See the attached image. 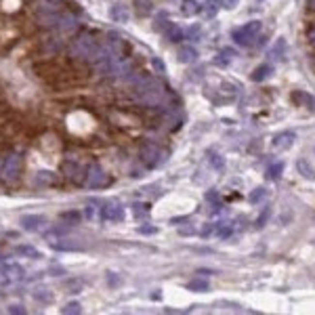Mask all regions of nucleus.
Instances as JSON below:
<instances>
[{
  "label": "nucleus",
  "mask_w": 315,
  "mask_h": 315,
  "mask_svg": "<svg viewBox=\"0 0 315 315\" xmlns=\"http://www.w3.org/2000/svg\"><path fill=\"white\" fill-rule=\"evenodd\" d=\"M34 69L42 80L48 82V84H67V82L74 80L72 69L63 67V65H59V63H38Z\"/></svg>",
  "instance_id": "1"
},
{
  "label": "nucleus",
  "mask_w": 315,
  "mask_h": 315,
  "mask_svg": "<svg viewBox=\"0 0 315 315\" xmlns=\"http://www.w3.org/2000/svg\"><path fill=\"white\" fill-rule=\"evenodd\" d=\"M135 91H137V99L141 101L143 105H160L162 101H164V88L160 82H156V80H147V78H143V80H139L137 84H135Z\"/></svg>",
  "instance_id": "2"
},
{
  "label": "nucleus",
  "mask_w": 315,
  "mask_h": 315,
  "mask_svg": "<svg viewBox=\"0 0 315 315\" xmlns=\"http://www.w3.org/2000/svg\"><path fill=\"white\" fill-rule=\"evenodd\" d=\"M97 47H99V44H97V40H94V36H93V34H88V32H82V34H78L72 42H69L67 55L72 57V59L88 61Z\"/></svg>",
  "instance_id": "3"
},
{
  "label": "nucleus",
  "mask_w": 315,
  "mask_h": 315,
  "mask_svg": "<svg viewBox=\"0 0 315 315\" xmlns=\"http://www.w3.org/2000/svg\"><path fill=\"white\" fill-rule=\"evenodd\" d=\"M23 173V158L19 154L6 156V160L0 166V183L4 187H15Z\"/></svg>",
  "instance_id": "4"
},
{
  "label": "nucleus",
  "mask_w": 315,
  "mask_h": 315,
  "mask_svg": "<svg viewBox=\"0 0 315 315\" xmlns=\"http://www.w3.org/2000/svg\"><path fill=\"white\" fill-rule=\"evenodd\" d=\"M261 28H263L261 21H248V23H244L242 28L233 30L231 38L239 44V47H252L254 40L258 38V34H261Z\"/></svg>",
  "instance_id": "5"
},
{
  "label": "nucleus",
  "mask_w": 315,
  "mask_h": 315,
  "mask_svg": "<svg viewBox=\"0 0 315 315\" xmlns=\"http://www.w3.org/2000/svg\"><path fill=\"white\" fill-rule=\"evenodd\" d=\"M139 158H141V162L145 164V166L154 168L162 160H166V154H164V151L158 147L156 143H143L141 149H139Z\"/></svg>",
  "instance_id": "6"
},
{
  "label": "nucleus",
  "mask_w": 315,
  "mask_h": 315,
  "mask_svg": "<svg viewBox=\"0 0 315 315\" xmlns=\"http://www.w3.org/2000/svg\"><path fill=\"white\" fill-rule=\"evenodd\" d=\"M107 183H110L107 173L101 166H97V164H93V166L88 168V173H86V185L93 187V189H101V187H105Z\"/></svg>",
  "instance_id": "7"
},
{
  "label": "nucleus",
  "mask_w": 315,
  "mask_h": 315,
  "mask_svg": "<svg viewBox=\"0 0 315 315\" xmlns=\"http://www.w3.org/2000/svg\"><path fill=\"white\" fill-rule=\"evenodd\" d=\"M61 173H63V176H65V179H69L72 183H76V185H78V183H82V166L78 162H74V160H63L61 162Z\"/></svg>",
  "instance_id": "8"
},
{
  "label": "nucleus",
  "mask_w": 315,
  "mask_h": 315,
  "mask_svg": "<svg viewBox=\"0 0 315 315\" xmlns=\"http://www.w3.org/2000/svg\"><path fill=\"white\" fill-rule=\"evenodd\" d=\"M101 217H103V220H107V223H120V220H124V208L120 204H113V202H110V204L103 206V212H101Z\"/></svg>",
  "instance_id": "9"
},
{
  "label": "nucleus",
  "mask_w": 315,
  "mask_h": 315,
  "mask_svg": "<svg viewBox=\"0 0 315 315\" xmlns=\"http://www.w3.org/2000/svg\"><path fill=\"white\" fill-rule=\"evenodd\" d=\"M160 30L164 32V38H166L168 42H181L183 36H185L179 25L173 23V21H170V19H166V17H164V25H160Z\"/></svg>",
  "instance_id": "10"
},
{
  "label": "nucleus",
  "mask_w": 315,
  "mask_h": 315,
  "mask_svg": "<svg viewBox=\"0 0 315 315\" xmlns=\"http://www.w3.org/2000/svg\"><path fill=\"white\" fill-rule=\"evenodd\" d=\"M19 223H21V229H25V231H38L47 223V219H44L42 214H25V217H21Z\"/></svg>",
  "instance_id": "11"
},
{
  "label": "nucleus",
  "mask_w": 315,
  "mask_h": 315,
  "mask_svg": "<svg viewBox=\"0 0 315 315\" xmlns=\"http://www.w3.org/2000/svg\"><path fill=\"white\" fill-rule=\"evenodd\" d=\"M294 139H296V135L292 130H284V132H280V135L273 137V147L286 151V149H290L294 145Z\"/></svg>",
  "instance_id": "12"
},
{
  "label": "nucleus",
  "mask_w": 315,
  "mask_h": 315,
  "mask_svg": "<svg viewBox=\"0 0 315 315\" xmlns=\"http://www.w3.org/2000/svg\"><path fill=\"white\" fill-rule=\"evenodd\" d=\"M110 17L116 23H126L130 19V11H128V6H124V4H113L110 9Z\"/></svg>",
  "instance_id": "13"
},
{
  "label": "nucleus",
  "mask_w": 315,
  "mask_h": 315,
  "mask_svg": "<svg viewBox=\"0 0 315 315\" xmlns=\"http://www.w3.org/2000/svg\"><path fill=\"white\" fill-rule=\"evenodd\" d=\"M57 28H59L63 34H69V32H74L76 28H78V23H76L74 15H69V13H61L59 21H57Z\"/></svg>",
  "instance_id": "14"
},
{
  "label": "nucleus",
  "mask_w": 315,
  "mask_h": 315,
  "mask_svg": "<svg viewBox=\"0 0 315 315\" xmlns=\"http://www.w3.org/2000/svg\"><path fill=\"white\" fill-rule=\"evenodd\" d=\"M296 170H299V174L302 179L307 181H315V170L311 168V164H309L305 158H300V160H296Z\"/></svg>",
  "instance_id": "15"
},
{
  "label": "nucleus",
  "mask_w": 315,
  "mask_h": 315,
  "mask_svg": "<svg viewBox=\"0 0 315 315\" xmlns=\"http://www.w3.org/2000/svg\"><path fill=\"white\" fill-rule=\"evenodd\" d=\"M202 6L198 4V0H181V15L183 17H193L198 15V11Z\"/></svg>",
  "instance_id": "16"
},
{
  "label": "nucleus",
  "mask_w": 315,
  "mask_h": 315,
  "mask_svg": "<svg viewBox=\"0 0 315 315\" xmlns=\"http://www.w3.org/2000/svg\"><path fill=\"white\" fill-rule=\"evenodd\" d=\"M132 9H135V13L139 17H147L151 11H154V2L151 0H135L132 2Z\"/></svg>",
  "instance_id": "17"
},
{
  "label": "nucleus",
  "mask_w": 315,
  "mask_h": 315,
  "mask_svg": "<svg viewBox=\"0 0 315 315\" xmlns=\"http://www.w3.org/2000/svg\"><path fill=\"white\" fill-rule=\"evenodd\" d=\"M195 59H198V50H195L193 47H181L179 48V61L181 63H193Z\"/></svg>",
  "instance_id": "18"
},
{
  "label": "nucleus",
  "mask_w": 315,
  "mask_h": 315,
  "mask_svg": "<svg viewBox=\"0 0 315 315\" xmlns=\"http://www.w3.org/2000/svg\"><path fill=\"white\" fill-rule=\"evenodd\" d=\"M233 50H229V48H225L223 53H219V55H214V65H219V67H227L231 63V59H233Z\"/></svg>",
  "instance_id": "19"
},
{
  "label": "nucleus",
  "mask_w": 315,
  "mask_h": 315,
  "mask_svg": "<svg viewBox=\"0 0 315 315\" xmlns=\"http://www.w3.org/2000/svg\"><path fill=\"white\" fill-rule=\"evenodd\" d=\"M271 65H267V63H263V65H258L256 69H254V74H252V80L254 82H263V80H267L269 76H271Z\"/></svg>",
  "instance_id": "20"
},
{
  "label": "nucleus",
  "mask_w": 315,
  "mask_h": 315,
  "mask_svg": "<svg viewBox=\"0 0 315 315\" xmlns=\"http://www.w3.org/2000/svg\"><path fill=\"white\" fill-rule=\"evenodd\" d=\"M15 254H21V256H28V258H40V252H38L34 246H28V244L17 246V248H15Z\"/></svg>",
  "instance_id": "21"
},
{
  "label": "nucleus",
  "mask_w": 315,
  "mask_h": 315,
  "mask_svg": "<svg viewBox=\"0 0 315 315\" xmlns=\"http://www.w3.org/2000/svg\"><path fill=\"white\" fill-rule=\"evenodd\" d=\"M32 296H34L36 300H40V302H53V299H55L48 288H36L34 292H32Z\"/></svg>",
  "instance_id": "22"
},
{
  "label": "nucleus",
  "mask_w": 315,
  "mask_h": 315,
  "mask_svg": "<svg viewBox=\"0 0 315 315\" xmlns=\"http://www.w3.org/2000/svg\"><path fill=\"white\" fill-rule=\"evenodd\" d=\"M61 223H65V225H76V223H80V219H82V214L78 210H67V212H61Z\"/></svg>",
  "instance_id": "23"
},
{
  "label": "nucleus",
  "mask_w": 315,
  "mask_h": 315,
  "mask_svg": "<svg viewBox=\"0 0 315 315\" xmlns=\"http://www.w3.org/2000/svg\"><path fill=\"white\" fill-rule=\"evenodd\" d=\"M63 288H65V292H80L82 288H84V282L80 280V277H74V280H67V282H63Z\"/></svg>",
  "instance_id": "24"
},
{
  "label": "nucleus",
  "mask_w": 315,
  "mask_h": 315,
  "mask_svg": "<svg viewBox=\"0 0 315 315\" xmlns=\"http://www.w3.org/2000/svg\"><path fill=\"white\" fill-rule=\"evenodd\" d=\"M36 181L40 183V185H55L57 176L50 173V170H40V173H38V176H36Z\"/></svg>",
  "instance_id": "25"
},
{
  "label": "nucleus",
  "mask_w": 315,
  "mask_h": 315,
  "mask_svg": "<svg viewBox=\"0 0 315 315\" xmlns=\"http://www.w3.org/2000/svg\"><path fill=\"white\" fill-rule=\"evenodd\" d=\"M55 250H80L78 242H72V239H63V242H53Z\"/></svg>",
  "instance_id": "26"
},
{
  "label": "nucleus",
  "mask_w": 315,
  "mask_h": 315,
  "mask_svg": "<svg viewBox=\"0 0 315 315\" xmlns=\"http://www.w3.org/2000/svg\"><path fill=\"white\" fill-rule=\"evenodd\" d=\"M4 273L9 275L11 280H21V277H23V269H21V265H6Z\"/></svg>",
  "instance_id": "27"
},
{
  "label": "nucleus",
  "mask_w": 315,
  "mask_h": 315,
  "mask_svg": "<svg viewBox=\"0 0 315 315\" xmlns=\"http://www.w3.org/2000/svg\"><path fill=\"white\" fill-rule=\"evenodd\" d=\"M61 313L63 315H80L82 313V305H80V302H76V300H72V302H67V305L61 309Z\"/></svg>",
  "instance_id": "28"
},
{
  "label": "nucleus",
  "mask_w": 315,
  "mask_h": 315,
  "mask_svg": "<svg viewBox=\"0 0 315 315\" xmlns=\"http://www.w3.org/2000/svg\"><path fill=\"white\" fill-rule=\"evenodd\" d=\"M284 173V164L282 162H275V164H271V166L267 168V176L269 179H277Z\"/></svg>",
  "instance_id": "29"
},
{
  "label": "nucleus",
  "mask_w": 315,
  "mask_h": 315,
  "mask_svg": "<svg viewBox=\"0 0 315 315\" xmlns=\"http://www.w3.org/2000/svg\"><path fill=\"white\" fill-rule=\"evenodd\" d=\"M284 50H286V40L282 38V40H277L275 47L271 48V57H273V59H280V57L284 55Z\"/></svg>",
  "instance_id": "30"
},
{
  "label": "nucleus",
  "mask_w": 315,
  "mask_h": 315,
  "mask_svg": "<svg viewBox=\"0 0 315 315\" xmlns=\"http://www.w3.org/2000/svg\"><path fill=\"white\" fill-rule=\"evenodd\" d=\"M132 214H135L137 219H143L149 214V204H135L132 206Z\"/></svg>",
  "instance_id": "31"
},
{
  "label": "nucleus",
  "mask_w": 315,
  "mask_h": 315,
  "mask_svg": "<svg viewBox=\"0 0 315 315\" xmlns=\"http://www.w3.org/2000/svg\"><path fill=\"white\" fill-rule=\"evenodd\" d=\"M208 160H210V164L217 170H223V166H225V162H223V158H220L219 154H214V151H208Z\"/></svg>",
  "instance_id": "32"
},
{
  "label": "nucleus",
  "mask_w": 315,
  "mask_h": 315,
  "mask_svg": "<svg viewBox=\"0 0 315 315\" xmlns=\"http://www.w3.org/2000/svg\"><path fill=\"white\" fill-rule=\"evenodd\" d=\"M292 101H302L305 105H313V97L311 94H307V93H302V91L292 93Z\"/></svg>",
  "instance_id": "33"
},
{
  "label": "nucleus",
  "mask_w": 315,
  "mask_h": 315,
  "mask_svg": "<svg viewBox=\"0 0 315 315\" xmlns=\"http://www.w3.org/2000/svg\"><path fill=\"white\" fill-rule=\"evenodd\" d=\"M263 195H265V189H263V187H256L254 191L248 195V202H250V204H256V202H261Z\"/></svg>",
  "instance_id": "34"
},
{
  "label": "nucleus",
  "mask_w": 315,
  "mask_h": 315,
  "mask_svg": "<svg viewBox=\"0 0 315 315\" xmlns=\"http://www.w3.org/2000/svg\"><path fill=\"white\" fill-rule=\"evenodd\" d=\"M189 288H191V290H200V292H204V290H208V282H191V284H189Z\"/></svg>",
  "instance_id": "35"
},
{
  "label": "nucleus",
  "mask_w": 315,
  "mask_h": 315,
  "mask_svg": "<svg viewBox=\"0 0 315 315\" xmlns=\"http://www.w3.org/2000/svg\"><path fill=\"white\" fill-rule=\"evenodd\" d=\"M219 2H220V6H223V9L231 11V9H236V6L239 4V0H219Z\"/></svg>",
  "instance_id": "36"
},
{
  "label": "nucleus",
  "mask_w": 315,
  "mask_h": 315,
  "mask_svg": "<svg viewBox=\"0 0 315 315\" xmlns=\"http://www.w3.org/2000/svg\"><path fill=\"white\" fill-rule=\"evenodd\" d=\"M151 65L156 67V72H158V74H164V72H166V65H164V63H162L160 59H154V61H151Z\"/></svg>",
  "instance_id": "37"
},
{
  "label": "nucleus",
  "mask_w": 315,
  "mask_h": 315,
  "mask_svg": "<svg viewBox=\"0 0 315 315\" xmlns=\"http://www.w3.org/2000/svg\"><path fill=\"white\" fill-rule=\"evenodd\" d=\"M267 219H269V208H267V210H265V212L261 214V217L256 219V227H263L265 223H267Z\"/></svg>",
  "instance_id": "38"
},
{
  "label": "nucleus",
  "mask_w": 315,
  "mask_h": 315,
  "mask_svg": "<svg viewBox=\"0 0 315 315\" xmlns=\"http://www.w3.org/2000/svg\"><path fill=\"white\" fill-rule=\"evenodd\" d=\"M9 313H15V315H23L25 313V309L21 305H11L9 307Z\"/></svg>",
  "instance_id": "39"
},
{
  "label": "nucleus",
  "mask_w": 315,
  "mask_h": 315,
  "mask_svg": "<svg viewBox=\"0 0 315 315\" xmlns=\"http://www.w3.org/2000/svg\"><path fill=\"white\" fill-rule=\"evenodd\" d=\"M309 42H311L313 47H315V25H313L311 30H309Z\"/></svg>",
  "instance_id": "40"
},
{
  "label": "nucleus",
  "mask_w": 315,
  "mask_h": 315,
  "mask_svg": "<svg viewBox=\"0 0 315 315\" xmlns=\"http://www.w3.org/2000/svg\"><path fill=\"white\" fill-rule=\"evenodd\" d=\"M61 273H65V269H61V267H53V269H50V275H61Z\"/></svg>",
  "instance_id": "41"
},
{
  "label": "nucleus",
  "mask_w": 315,
  "mask_h": 315,
  "mask_svg": "<svg viewBox=\"0 0 315 315\" xmlns=\"http://www.w3.org/2000/svg\"><path fill=\"white\" fill-rule=\"evenodd\" d=\"M4 269H6V263H4V258H2V256H0V275H2V273H4Z\"/></svg>",
  "instance_id": "42"
},
{
  "label": "nucleus",
  "mask_w": 315,
  "mask_h": 315,
  "mask_svg": "<svg viewBox=\"0 0 315 315\" xmlns=\"http://www.w3.org/2000/svg\"><path fill=\"white\" fill-rule=\"evenodd\" d=\"M154 227H141V233H154Z\"/></svg>",
  "instance_id": "43"
},
{
  "label": "nucleus",
  "mask_w": 315,
  "mask_h": 315,
  "mask_svg": "<svg viewBox=\"0 0 315 315\" xmlns=\"http://www.w3.org/2000/svg\"><path fill=\"white\" fill-rule=\"evenodd\" d=\"M309 6H311V9L315 11V0H309Z\"/></svg>",
  "instance_id": "44"
},
{
  "label": "nucleus",
  "mask_w": 315,
  "mask_h": 315,
  "mask_svg": "<svg viewBox=\"0 0 315 315\" xmlns=\"http://www.w3.org/2000/svg\"><path fill=\"white\" fill-rule=\"evenodd\" d=\"M256 2H263V0H256Z\"/></svg>",
  "instance_id": "45"
}]
</instances>
